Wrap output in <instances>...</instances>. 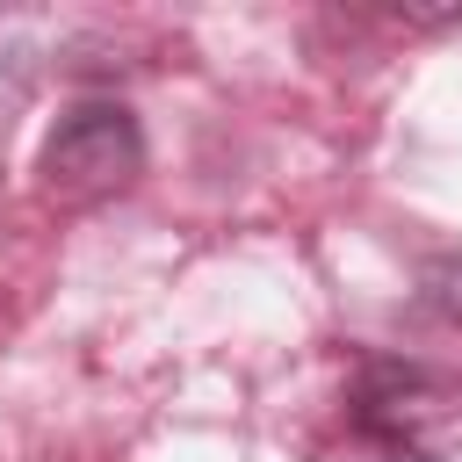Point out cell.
I'll list each match as a JSON object with an SVG mask.
<instances>
[{"instance_id": "1", "label": "cell", "mask_w": 462, "mask_h": 462, "mask_svg": "<svg viewBox=\"0 0 462 462\" xmlns=\"http://www.w3.org/2000/svg\"><path fill=\"white\" fill-rule=\"evenodd\" d=\"M137 173H144V130L123 101H79L43 137V188L51 195L94 202V195L130 188Z\"/></svg>"}, {"instance_id": "2", "label": "cell", "mask_w": 462, "mask_h": 462, "mask_svg": "<svg viewBox=\"0 0 462 462\" xmlns=\"http://www.w3.org/2000/svg\"><path fill=\"white\" fill-rule=\"evenodd\" d=\"M419 303H426L433 318L462 325V253H440V260L419 267Z\"/></svg>"}]
</instances>
